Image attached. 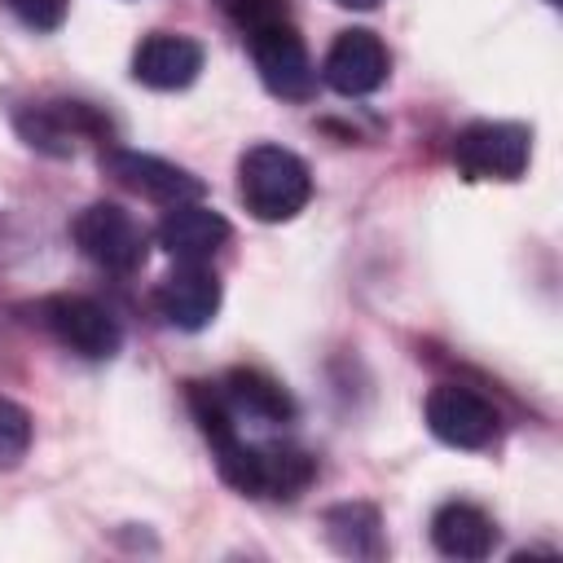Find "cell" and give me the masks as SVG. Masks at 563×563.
<instances>
[{"label":"cell","instance_id":"cell-1","mask_svg":"<svg viewBox=\"0 0 563 563\" xmlns=\"http://www.w3.org/2000/svg\"><path fill=\"white\" fill-rule=\"evenodd\" d=\"M211 457L224 484H233L246 497H268V501L299 497L317 475L312 453H303L299 444H251L242 435H229L211 444Z\"/></svg>","mask_w":563,"mask_h":563},{"label":"cell","instance_id":"cell-2","mask_svg":"<svg viewBox=\"0 0 563 563\" xmlns=\"http://www.w3.org/2000/svg\"><path fill=\"white\" fill-rule=\"evenodd\" d=\"M238 194H242V207L255 220L282 224V220H295L308 207L312 172L299 154H290L282 145H251L238 158Z\"/></svg>","mask_w":563,"mask_h":563},{"label":"cell","instance_id":"cell-3","mask_svg":"<svg viewBox=\"0 0 563 563\" xmlns=\"http://www.w3.org/2000/svg\"><path fill=\"white\" fill-rule=\"evenodd\" d=\"M532 158V132L510 119H475L453 136V163L466 180H519Z\"/></svg>","mask_w":563,"mask_h":563},{"label":"cell","instance_id":"cell-4","mask_svg":"<svg viewBox=\"0 0 563 563\" xmlns=\"http://www.w3.org/2000/svg\"><path fill=\"white\" fill-rule=\"evenodd\" d=\"M70 238L84 260H92L106 273H136L150 255V233L141 220L119 202H92L75 216Z\"/></svg>","mask_w":563,"mask_h":563},{"label":"cell","instance_id":"cell-5","mask_svg":"<svg viewBox=\"0 0 563 563\" xmlns=\"http://www.w3.org/2000/svg\"><path fill=\"white\" fill-rule=\"evenodd\" d=\"M35 321L75 356L84 361H110L123 343V330L114 312L88 295H48L35 303Z\"/></svg>","mask_w":563,"mask_h":563},{"label":"cell","instance_id":"cell-6","mask_svg":"<svg viewBox=\"0 0 563 563\" xmlns=\"http://www.w3.org/2000/svg\"><path fill=\"white\" fill-rule=\"evenodd\" d=\"M427 427L449 449H488L497 440V409L488 396L462 383H435L427 396Z\"/></svg>","mask_w":563,"mask_h":563},{"label":"cell","instance_id":"cell-7","mask_svg":"<svg viewBox=\"0 0 563 563\" xmlns=\"http://www.w3.org/2000/svg\"><path fill=\"white\" fill-rule=\"evenodd\" d=\"M251 44V62L264 79V88L282 101H308L317 92V70H312V57L303 48V35L295 31V22H277V26H264L255 35H246Z\"/></svg>","mask_w":563,"mask_h":563},{"label":"cell","instance_id":"cell-8","mask_svg":"<svg viewBox=\"0 0 563 563\" xmlns=\"http://www.w3.org/2000/svg\"><path fill=\"white\" fill-rule=\"evenodd\" d=\"M101 172L110 180H119L123 189H132L141 198H154L163 207L198 202L207 194V185L194 172H185V167H176V163H167L158 154H141V150H123V145H106L101 150Z\"/></svg>","mask_w":563,"mask_h":563},{"label":"cell","instance_id":"cell-9","mask_svg":"<svg viewBox=\"0 0 563 563\" xmlns=\"http://www.w3.org/2000/svg\"><path fill=\"white\" fill-rule=\"evenodd\" d=\"M387 70H391V53L365 26L339 31V40L330 44V53L321 62V79L339 97H369V92H378L387 84Z\"/></svg>","mask_w":563,"mask_h":563},{"label":"cell","instance_id":"cell-10","mask_svg":"<svg viewBox=\"0 0 563 563\" xmlns=\"http://www.w3.org/2000/svg\"><path fill=\"white\" fill-rule=\"evenodd\" d=\"M106 132H110V123L84 101H44V106H26L18 114V136L31 150L53 154V158L75 154V145L88 136L106 141Z\"/></svg>","mask_w":563,"mask_h":563},{"label":"cell","instance_id":"cell-11","mask_svg":"<svg viewBox=\"0 0 563 563\" xmlns=\"http://www.w3.org/2000/svg\"><path fill=\"white\" fill-rule=\"evenodd\" d=\"M154 308L172 330L198 334L216 321L220 312V277L207 264H176L158 290H154Z\"/></svg>","mask_w":563,"mask_h":563},{"label":"cell","instance_id":"cell-12","mask_svg":"<svg viewBox=\"0 0 563 563\" xmlns=\"http://www.w3.org/2000/svg\"><path fill=\"white\" fill-rule=\"evenodd\" d=\"M202 70V44L176 31H154L136 44L132 53V79L154 88V92H176L189 88Z\"/></svg>","mask_w":563,"mask_h":563},{"label":"cell","instance_id":"cell-13","mask_svg":"<svg viewBox=\"0 0 563 563\" xmlns=\"http://www.w3.org/2000/svg\"><path fill=\"white\" fill-rule=\"evenodd\" d=\"M229 220L211 207L198 202H176L167 207V216L158 220V246L176 260V264H207L224 242H229Z\"/></svg>","mask_w":563,"mask_h":563},{"label":"cell","instance_id":"cell-14","mask_svg":"<svg viewBox=\"0 0 563 563\" xmlns=\"http://www.w3.org/2000/svg\"><path fill=\"white\" fill-rule=\"evenodd\" d=\"M220 396H224V405L233 409L238 422L277 427V422H290V418H295L290 391H286L273 374H264V369H246V365L229 369V374L220 378Z\"/></svg>","mask_w":563,"mask_h":563},{"label":"cell","instance_id":"cell-15","mask_svg":"<svg viewBox=\"0 0 563 563\" xmlns=\"http://www.w3.org/2000/svg\"><path fill=\"white\" fill-rule=\"evenodd\" d=\"M431 545L444 559H488L497 550V523L488 510H479L475 501H444L431 515Z\"/></svg>","mask_w":563,"mask_h":563},{"label":"cell","instance_id":"cell-16","mask_svg":"<svg viewBox=\"0 0 563 563\" xmlns=\"http://www.w3.org/2000/svg\"><path fill=\"white\" fill-rule=\"evenodd\" d=\"M325 532H330L339 554H352V559H378L383 554V523H378V510L365 506V501L330 506L325 510Z\"/></svg>","mask_w":563,"mask_h":563},{"label":"cell","instance_id":"cell-17","mask_svg":"<svg viewBox=\"0 0 563 563\" xmlns=\"http://www.w3.org/2000/svg\"><path fill=\"white\" fill-rule=\"evenodd\" d=\"M216 9L246 35L264 31V26H277V22H290V4L286 0H216Z\"/></svg>","mask_w":563,"mask_h":563},{"label":"cell","instance_id":"cell-18","mask_svg":"<svg viewBox=\"0 0 563 563\" xmlns=\"http://www.w3.org/2000/svg\"><path fill=\"white\" fill-rule=\"evenodd\" d=\"M26 449H31V413L9 396H0V471L18 466Z\"/></svg>","mask_w":563,"mask_h":563},{"label":"cell","instance_id":"cell-19","mask_svg":"<svg viewBox=\"0 0 563 563\" xmlns=\"http://www.w3.org/2000/svg\"><path fill=\"white\" fill-rule=\"evenodd\" d=\"M0 4L31 31H57L70 9V0H0Z\"/></svg>","mask_w":563,"mask_h":563},{"label":"cell","instance_id":"cell-20","mask_svg":"<svg viewBox=\"0 0 563 563\" xmlns=\"http://www.w3.org/2000/svg\"><path fill=\"white\" fill-rule=\"evenodd\" d=\"M334 4H343V9H374L378 0H334Z\"/></svg>","mask_w":563,"mask_h":563}]
</instances>
